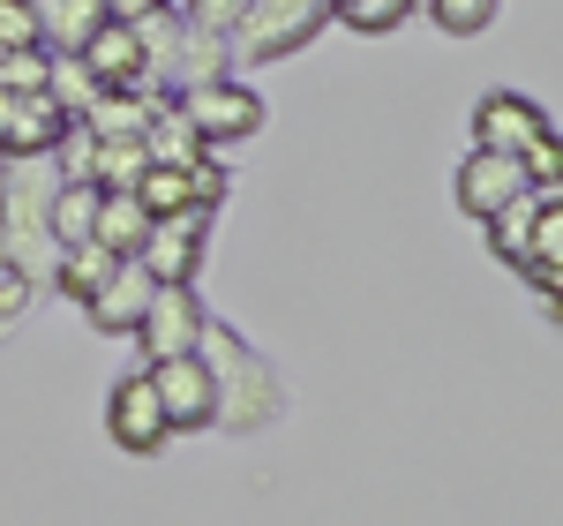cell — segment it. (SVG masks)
I'll use <instances>...</instances> for the list:
<instances>
[{"label":"cell","instance_id":"obj_1","mask_svg":"<svg viewBox=\"0 0 563 526\" xmlns=\"http://www.w3.org/2000/svg\"><path fill=\"white\" fill-rule=\"evenodd\" d=\"M60 180L45 174L38 158H8L0 174V263L15 271V286H53V233H45V204H53Z\"/></svg>","mask_w":563,"mask_h":526},{"label":"cell","instance_id":"obj_2","mask_svg":"<svg viewBox=\"0 0 563 526\" xmlns=\"http://www.w3.org/2000/svg\"><path fill=\"white\" fill-rule=\"evenodd\" d=\"M331 23V0H249V15L225 31V61L256 68V61H286Z\"/></svg>","mask_w":563,"mask_h":526},{"label":"cell","instance_id":"obj_3","mask_svg":"<svg viewBox=\"0 0 563 526\" xmlns=\"http://www.w3.org/2000/svg\"><path fill=\"white\" fill-rule=\"evenodd\" d=\"M174 106H180V121L196 129V143H203V151H225V143H249V135L263 129V98H256L249 84H233V76H211V84L180 90Z\"/></svg>","mask_w":563,"mask_h":526},{"label":"cell","instance_id":"obj_4","mask_svg":"<svg viewBox=\"0 0 563 526\" xmlns=\"http://www.w3.org/2000/svg\"><path fill=\"white\" fill-rule=\"evenodd\" d=\"M151 376V392H158V406H166V429H211L218 414H225V398H218V376L203 353H174V361H151L143 369Z\"/></svg>","mask_w":563,"mask_h":526},{"label":"cell","instance_id":"obj_5","mask_svg":"<svg viewBox=\"0 0 563 526\" xmlns=\"http://www.w3.org/2000/svg\"><path fill=\"white\" fill-rule=\"evenodd\" d=\"M203 241H211V211H174V219H151L143 249H135V271H143L151 286H196Z\"/></svg>","mask_w":563,"mask_h":526},{"label":"cell","instance_id":"obj_6","mask_svg":"<svg viewBox=\"0 0 563 526\" xmlns=\"http://www.w3.org/2000/svg\"><path fill=\"white\" fill-rule=\"evenodd\" d=\"M203 331H211V316L196 302V286H151L135 347H143V361H174V353H203Z\"/></svg>","mask_w":563,"mask_h":526},{"label":"cell","instance_id":"obj_7","mask_svg":"<svg viewBox=\"0 0 563 526\" xmlns=\"http://www.w3.org/2000/svg\"><path fill=\"white\" fill-rule=\"evenodd\" d=\"M68 143V113L45 90H0V158H53Z\"/></svg>","mask_w":563,"mask_h":526},{"label":"cell","instance_id":"obj_8","mask_svg":"<svg viewBox=\"0 0 563 526\" xmlns=\"http://www.w3.org/2000/svg\"><path fill=\"white\" fill-rule=\"evenodd\" d=\"M106 437L121 443V451H135V459H151L158 443L174 437V429H166V406H158V392H151L143 369L113 384V398H106Z\"/></svg>","mask_w":563,"mask_h":526},{"label":"cell","instance_id":"obj_9","mask_svg":"<svg viewBox=\"0 0 563 526\" xmlns=\"http://www.w3.org/2000/svg\"><path fill=\"white\" fill-rule=\"evenodd\" d=\"M556 129L533 98H519V90H488L474 106V151H504V158H519L526 143H541V135Z\"/></svg>","mask_w":563,"mask_h":526},{"label":"cell","instance_id":"obj_10","mask_svg":"<svg viewBox=\"0 0 563 526\" xmlns=\"http://www.w3.org/2000/svg\"><path fill=\"white\" fill-rule=\"evenodd\" d=\"M526 196V166L519 158H504V151H466V166H459V211L466 219H496L504 204H519Z\"/></svg>","mask_w":563,"mask_h":526},{"label":"cell","instance_id":"obj_11","mask_svg":"<svg viewBox=\"0 0 563 526\" xmlns=\"http://www.w3.org/2000/svg\"><path fill=\"white\" fill-rule=\"evenodd\" d=\"M76 61H84V76L98 90H151V61H143L135 23H98V39H90Z\"/></svg>","mask_w":563,"mask_h":526},{"label":"cell","instance_id":"obj_12","mask_svg":"<svg viewBox=\"0 0 563 526\" xmlns=\"http://www.w3.org/2000/svg\"><path fill=\"white\" fill-rule=\"evenodd\" d=\"M158 106H166L158 90H98L76 121H84L90 143H143V129H151Z\"/></svg>","mask_w":563,"mask_h":526},{"label":"cell","instance_id":"obj_13","mask_svg":"<svg viewBox=\"0 0 563 526\" xmlns=\"http://www.w3.org/2000/svg\"><path fill=\"white\" fill-rule=\"evenodd\" d=\"M98 23H106L98 0H38V45L53 61H76V53L98 39Z\"/></svg>","mask_w":563,"mask_h":526},{"label":"cell","instance_id":"obj_14","mask_svg":"<svg viewBox=\"0 0 563 526\" xmlns=\"http://www.w3.org/2000/svg\"><path fill=\"white\" fill-rule=\"evenodd\" d=\"M84 308H90V324H98V331H129V339H135V324H143V308H151V278H143L135 263H121V271H113Z\"/></svg>","mask_w":563,"mask_h":526},{"label":"cell","instance_id":"obj_15","mask_svg":"<svg viewBox=\"0 0 563 526\" xmlns=\"http://www.w3.org/2000/svg\"><path fill=\"white\" fill-rule=\"evenodd\" d=\"M90 226H98V188H90V180H60L53 204H45V233H53V249H84Z\"/></svg>","mask_w":563,"mask_h":526},{"label":"cell","instance_id":"obj_16","mask_svg":"<svg viewBox=\"0 0 563 526\" xmlns=\"http://www.w3.org/2000/svg\"><path fill=\"white\" fill-rule=\"evenodd\" d=\"M143 233H151V211H143L135 196H98V226H90V241H98L106 256L135 263V249H143Z\"/></svg>","mask_w":563,"mask_h":526},{"label":"cell","instance_id":"obj_17","mask_svg":"<svg viewBox=\"0 0 563 526\" xmlns=\"http://www.w3.org/2000/svg\"><path fill=\"white\" fill-rule=\"evenodd\" d=\"M121 271V256H106L98 241H84V249H60V263H53V294H68V302H90L106 278Z\"/></svg>","mask_w":563,"mask_h":526},{"label":"cell","instance_id":"obj_18","mask_svg":"<svg viewBox=\"0 0 563 526\" xmlns=\"http://www.w3.org/2000/svg\"><path fill=\"white\" fill-rule=\"evenodd\" d=\"M533 211H541V196L526 188L519 204H504V211L488 219V241H496V256H504V263H526V256H533Z\"/></svg>","mask_w":563,"mask_h":526},{"label":"cell","instance_id":"obj_19","mask_svg":"<svg viewBox=\"0 0 563 526\" xmlns=\"http://www.w3.org/2000/svg\"><path fill=\"white\" fill-rule=\"evenodd\" d=\"M135 204H143L151 219H174V211H196V204H188V166H151V174L135 180Z\"/></svg>","mask_w":563,"mask_h":526},{"label":"cell","instance_id":"obj_20","mask_svg":"<svg viewBox=\"0 0 563 526\" xmlns=\"http://www.w3.org/2000/svg\"><path fill=\"white\" fill-rule=\"evenodd\" d=\"M346 31H361V39H384V31H398L406 15H413V0H339L331 8Z\"/></svg>","mask_w":563,"mask_h":526},{"label":"cell","instance_id":"obj_21","mask_svg":"<svg viewBox=\"0 0 563 526\" xmlns=\"http://www.w3.org/2000/svg\"><path fill=\"white\" fill-rule=\"evenodd\" d=\"M429 15L451 31V39H474V31L496 23V0H429Z\"/></svg>","mask_w":563,"mask_h":526},{"label":"cell","instance_id":"obj_22","mask_svg":"<svg viewBox=\"0 0 563 526\" xmlns=\"http://www.w3.org/2000/svg\"><path fill=\"white\" fill-rule=\"evenodd\" d=\"M38 45V0H0V53Z\"/></svg>","mask_w":563,"mask_h":526},{"label":"cell","instance_id":"obj_23","mask_svg":"<svg viewBox=\"0 0 563 526\" xmlns=\"http://www.w3.org/2000/svg\"><path fill=\"white\" fill-rule=\"evenodd\" d=\"M241 15H249V0H188V31H203V39H225Z\"/></svg>","mask_w":563,"mask_h":526},{"label":"cell","instance_id":"obj_24","mask_svg":"<svg viewBox=\"0 0 563 526\" xmlns=\"http://www.w3.org/2000/svg\"><path fill=\"white\" fill-rule=\"evenodd\" d=\"M188 204H196V211H218V204H225V166H218V151H203V158L188 166Z\"/></svg>","mask_w":563,"mask_h":526},{"label":"cell","instance_id":"obj_25","mask_svg":"<svg viewBox=\"0 0 563 526\" xmlns=\"http://www.w3.org/2000/svg\"><path fill=\"white\" fill-rule=\"evenodd\" d=\"M106 8V23H151V15H166L174 0H98Z\"/></svg>","mask_w":563,"mask_h":526}]
</instances>
